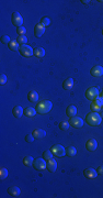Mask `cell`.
Instances as JSON below:
<instances>
[{"instance_id": "30bf717a", "label": "cell", "mask_w": 103, "mask_h": 198, "mask_svg": "<svg viewBox=\"0 0 103 198\" xmlns=\"http://www.w3.org/2000/svg\"><path fill=\"white\" fill-rule=\"evenodd\" d=\"M90 74L94 76V77H101V76H103V67L99 66V65L94 66L90 70Z\"/></svg>"}, {"instance_id": "5bb4252c", "label": "cell", "mask_w": 103, "mask_h": 198, "mask_svg": "<svg viewBox=\"0 0 103 198\" xmlns=\"http://www.w3.org/2000/svg\"><path fill=\"white\" fill-rule=\"evenodd\" d=\"M12 114H13L15 118H21L22 114H24V110H23V108L21 106H15V108L12 109Z\"/></svg>"}, {"instance_id": "1f68e13d", "label": "cell", "mask_w": 103, "mask_h": 198, "mask_svg": "<svg viewBox=\"0 0 103 198\" xmlns=\"http://www.w3.org/2000/svg\"><path fill=\"white\" fill-rule=\"evenodd\" d=\"M1 42H2L3 44H9L10 42H11L10 36H8V35H3V36L1 38Z\"/></svg>"}, {"instance_id": "d6986e66", "label": "cell", "mask_w": 103, "mask_h": 198, "mask_svg": "<svg viewBox=\"0 0 103 198\" xmlns=\"http://www.w3.org/2000/svg\"><path fill=\"white\" fill-rule=\"evenodd\" d=\"M63 87H64V89H66V90H70V89L74 87V79H73V78H67L64 82Z\"/></svg>"}, {"instance_id": "83f0119b", "label": "cell", "mask_w": 103, "mask_h": 198, "mask_svg": "<svg viewBox=\"0 0 103 198\" xmlns=\"http://www.w3.org/2000/svg\"><path fill=\"white\" fill-rule=\"evenodd\" d=\"M7 177H8V169L2 167L0 169V178H1V179H6Z\"/></svg>"}, {"instance_id": "9a60e30c", "label": "cell", "mask_w": 103, "mask_h": 198, "mask_svg": "<svg viewBox=\"0 0 103 198\" xmlns=\"http://www.w3.org/2000/svg\"><path fill=\"white\" fill-rule=\"evenodd\" d=\"M8 194H9L10 196L18 197L20 194H21V190H20V188L17 187V186H11V187L8 188Z\"/></svg>"}, {"instance_id": "d6a6232c", "label": "cell", "mask_w": 103, "mask_h": 198, "mask_svg": "<svg viewBox=\"0 0 103 198\" xmlns=\"http://www.w3.org/2000/svg\"><path fill=\"white\" fill-rule=\"evenodd\" d=\"M34 137H33V134H28L26 137H25V141L28 142V143H33V141H34Z\"/></svg>"}, {"instance_id": "484cf974", "label": "cell", "mask_w": 103, "mask_h": 198, "mask_svg": "<svg viewBox=\"0 0 103 198\" xmlns=\"http://www.w3.org/2000/svg\"><path fill=\"white\" fill-rule=\"evenodd\" d=\"M17 42H18L20 45L26 44V42H28V38H26L25 35H21V36H19V38H18Z\"/></svg>"}, {"instance_id": "7402d4cb", "label": "cell", "mask_w": 103, "mask_h": 198, "mask_svg": "<svg viewBox=\"0 0 103 198\" xmlns=\"http://www.w3.org/2000/svg\"><path fill=\"white\" fill-rule=\"evenodd\" d=\"M76 154H77V148H75V146H68V148H66V155L73 158Z\"/></svg>"}, {"instance_id": "cb8c5ba5", "label": "cell", "mask_w": 103, "mask_h": 198, "mask_svg": "<svg viewBox=\"0 0 103 198\" xmlns=\"http://www.w3.org/2000/svg\"><path fill=\"white\" fill-rule=\"evenodd\" d=\"M33 162H34V160H33L32 156H30V155L24 156V158H23V164H24L25 166H31V165H33Z\"/></svg>"}, {"instance_id": "44dd1931", "label": "cell", "mask_w": 103, "mask_h": 198, "mask_svg": "<svg viewBox=\"0 0 103 198\" xmlns=\"http://www.w3.org/2000/svg\"><path fill=\"white\" fill-rule=\"evenodd\" d=\"M45 55V50L43 49V47H36V49H34V56H36V57H44Z\"/></svg>"}, {"instance_id": "ac0fdd59", "label": "cell", "mask_w": 103, "mask_h": 198, "mask_svg": "<svg viewBox=\"0 0 103 198\" xmlns=\"http://www.w3.org/2000/svg\"><path fill=\"white\" fill-rule=\"evenodd\" d=\"M66 114L68 116V117H76V114H77V108L75 107V106H68V108L66 109Z\"/></svg>"}, {"instance_id": "f1b7e54d", "label": "cell", "mask_w": 103, "mask_h": 198, "mask_svg": "<svg viewBox=\"0 0 103 198\" xmlns=\"http://www.w3.org/2000/svg\"><path fill=\"white\" fill-rule=\"evenodd\" d=\"M42 25H44V26H47V25L50 24V19L47 18V17H43L42 19H41V22H39Z\"/></svg>"}, {"instance_id": "ffe728a7", "label": "cell", "mask_w": 103, "mask_h": 198, "mask_svg": "<svg viewBox=\"0 0 103 198\" xmlns=\"http://www.w3.org/2000/svg\"><path fill=\"white\" fill-rule=\"evenodd\" d=\"M37 111H36V109L32 108V107H28V108L24 109V114L26 116V117H34L35 114H36Z\"/></svg>"}, {"instance_id": "2e32d148", "label": "cell", "mask_w": 103, "mask_h": 198, "mask_svg": "<svg viewBox=\"0 0 103 198\" xmlns=\"http://www.w3.org/2000/svg\"><path fill=\"white\" fill-rule=\"evenodd\" d=\"M32 134H33V137H34L35 139H42L46 135V132H45V130H43V129H35L34 131L32 132Z\"/></svg>"}, {"instance_id": "e575fe53", "label": "cell", "mask_w": 103, "mask_h": 198, "mask_svg": "<svg viewBox=\"0 0 103 198\" xmlns=\"http://www.w3.org/2000/svg\"><path fill=\"white\" fill-rule=\"evenodd\" d=\"M6 83H7V76L5 74H1L0 75V84L5 85Z\"/></svg>"}, {"instance_id": "836d02e7", "label": "cell", "mask_w": 103, "mask_h": 198, "mask_svg": "<svg viewBox=\"0 0 103 198\" xmlns=\"http://www.w3.org/2000/svg\"><path fill=\"white\" fill-rule=\"evenodd\" d=\"M93 101L97 105H98L99 107H101V108L103 107V98H102V97H98V98L95 99V100H93Z\"/></svg>"}, {"instance_id": "3957f363", "label": "cell", "mask_w": 103, "mask_h": 198, "mask_svg": "<svg viewBox=\"0 0 103 198\" xmlns=\"http://www.w3.org/2000/svg\"><path fill=\"white\" fill-rule=\"evenodd\" d=\"M19 52H20V54L22 55V56H24V57H31V56L34 55V50L28 44L20 45Z\"/></svg>"}, {"instance_id": "4316f807", "label": "cell", "mask_w": 103, "mask_h": 198, "mask_svg": "<svg viewBox=\"0 0 103 198\" xmlns=\"http://www.w3.org/2000/svg\"><path fill=\"white\" fill-rule=\"evenodd\" d=\"M54 154H53V152L50 151V150H47V151H45L44 153H43V158L44 160H46V161H48L49 158H52V156H53Z\"/></svg>"}, {"instance_id": "5b68a950", "label": "cell", "mask_w": 103, "mask_h": 198, "mask_svg": "<svg viewBox=\"0 0 103 198\" xmlns=\"http://www.w3.org/2000/svg\"><path fill=\"white\" fill-rule=\"evenodd\" d=\"M50 151L53 152L55 156H57V158H63L64 155H66V148L63 146V145H60V144H56L54 145L53 148H50Z\"/></svg>"}, {"instance_id": "9c48e42d", "label": "cell", "mask_w": 103, "mask_h": 198, "mask_svg": "<svg viewBox=\"0 0 103 198\" xmlns=\"http://www.w3.org/2000/svg\"><path fill=\"white\" fill-rule=\"evenodd\" d=\"M46 168L48 169L49 172H52V173H54L55 171L57 169V162L55 161L54 158H49L48 161L46 162Z\"/></svg>"}, {"instance_id": "6da1fadb", "label": "cell", "mask_w": 103, "mask_h": 198, "mask_svg": "<svg viewBox=\"0 0 103 198\" xmlns=\"http://www.w3.org/2000/svg\"><path fill=\"white\" fill-rule=\"evenodd\" d=\"M102 121V117L98 114V112H90V114H87L86 117V122L91 125V127H97V125H100Z\"/></svg>"}, {"instance_id": "ba28073f", "label": "cell", "mask_w": 103, "mask_h": 198, "mask_svg": "<svg viewBox=\"0 0 103 198\" xmlns=\"http://www.w3.org/2000/svg\"><path fill=\"white\" fill-rule=\"evenodd\" d=\"M69 123H70L71 127H74V128L76 129H79L84 125V119L79 118V117H73V118L70 119Z\"/></svg>"}, {"instance_id": "4fadbf2b", "label": "cell", "mask_w": 103, "mask_h": 198, "mask_svg": "<svg viewBox=\"0 0 103 198\" xmlns=\"http://www.w3.org/2000/svg\"><path fill=\"white\" fill-rule=\"evenodd\" d=\"M86 148H87V150H89V151H94V150H97V148H98V142H97V140H95V139H90L88 142L86 143Z\"/></svg>"}, {"instance_id": "603a6c76", "label": "cell", "mask_w": 103, "mask_h": 198, "mask_svg": "<svg viewBox=\"0 0 103 198\" xmlns=\"http://www.w3.org/2000/svg\"><path fill=\"white\" fill-rule=\"evenodd\" d=\"M8 47H9L11 51H18L19 50V47H20V44L15 41V40H12L11 42H10L9 44H8Z\"/></svg>"}, {"instance_id": "4dcf8cb0", "label": "cell", "mask_w": 103, "mask_h": 198, "mask_svg": "<svg viewBox=\"0 0 103 198\" xmlns=\"http://www.w3.org/2000/svg\"><path fill=\"white\" fill-rule=\"evenodd\" d=\"M90 107H91V110H92L93 112H98L99 110L101 109V107H99L98 105L95 104L94 101H92V102H91V106H90Z\"/></svg>"}, {"instance_id": "d4e9b609", "label": "cell", "mask_w": 103, "mask_h": 198, "mask_svg": "<svg viewBox=\"0 0 103 198\" xmlns=\"http://www.w3.org/2000/svg\"><path fill=\"white\" fill-rule=\"evenodd\" d=\"M69 127H70V123L67 122V121H63V122L59 123V128L62 129L63 131H67L69 129Z\"/></svg>"}, {"instance_id": "277c9868", "label": "cell", "mask_w": 103, "mask_h": 198, "mask_svg": "<svg viewBox=\"0 0 103 198\" xmlns=\"http://www.w3.org/2000/svg\"><path fill=\"white\" fill-rule=\"evenodd\" d=\"M99 97V88L98 87H90V88L86 91V98L93 101Z\"/></svg>"}, {"instance_id": "8992f818", "label": "cell", "mask_w": 103, "mask_h": 198, "mask_svg": "<svg viewBox=\"0 0 103 198\" xmlns=\"http://www.w3.org/2000/svg\"><path fill=\"white\" fill-rule=\"evenodd\" d=\"M11 20H12V24L17 26V28H20V26H22L23 24V19H22V17L20 15L19 12H13L12 15H11Z\"/></svg>"}, {"instance_id": "ab89813d", "label": "cell", "mask_w": 103, "mask_h": 198, "mask_svg": "<svg viewBox=\"0 0 103 198\" xmlns=\"http://www.w3.org/2000/svg\"><path fill=\"white\" fill-rule=\"evenodd\" d=\"M102 34H103V30H102Z\"/></svg>"}, {"instance_id": "7c38bea8", "label": "cell", "mask_w": 103, "mask_h": 198, "mask_svg": "<svg viewBox=\"0 0 103 198\" xmlns=\"http://www.w3.org/2000/svg\"><path fill=\"white\" fill-rule=\"evenodd\" d=\"M45 33V26L44 25H42L41 23H39V24L35 25L34 28V34L36 38H41L42 35Z\"/></svg>"}, {"instance_id": "52a82bcc", "label": "cell", "mask_w": 103, "mask_h": 198, "mask_svg": "<svg viewBox=\"0 0 103 198\" xmlns=\"http://www.w3.org/2000/svg\"><path fill=\"white\" fill-rule=\"evenodd\" d=\"M33 167H34L36 171H43L44 168H46V162H45V160L42 158H36V160H34Z\"/></svg>"}, {"instance_id": "f546056e", "label": "cell", "mask_w": 103, "mask_h": 198, "mask_svg": "<svg viewBox=\"0 0 103 198\" xmlns=\"http://www.w3.org/2000/svg\"><path fill=\"white\" fill-rule=\"evenodd\" d=\"M17 33L21 36V35H25V33H26V29H25L24 26H20V28H18L17 29Z\"/></svg>"}, {"instance_id": "8fae6325", "label": "cell", "mask_w": 103, "mask_h": 198, "mask_svg": "<svg viewBox=\"0 0 103 198\" xmlns=\"http://www.w3.org/2000/svg\"><path fill=\"white\" fill-rule=\"evenodd\" d=\"M97 171L94 168H87L84 171V175L89 179H93V178L97 177Z\"/></svg>"}, {"instance_id": "e0dca14e", "label": "cell", "mask_w": 103, "mask_h": 198, "mask_svg": "<svg viewBox=\"0 0 103 198\" xmlns=\"http://www.w3.org/2000/svg\"><path fill=\"white\" fill-rule=\"evenodd\" d=\"M28 99H29V101L31 102H36L37 100H39V94H37V91H35V90H31L28 95Z\"/></svg>"}, {"instance_id": "74e56055", "label": "cell", "mask_w": 103, "mask_h": 198, "mask_svg": "<svg viewBox=\"0 0 103 198\" xmlns=\"http://www.w3.org/2000/svg\"><path fill=\"white\" fill-rule=\"evenodd\" d=\"M100 116H101V117H103V112H102V114H100Z\"/></svg>"}, {"instance_id": "d590c367", "label": "cell", "mask_w": 103, "mask_h": 198, "mask_svg": "<svg viewBox=\"0 0 103 198\" xmlns=\"http://www.w3.org/2000/svg\"><path fill=\"white\" fill-rule=\"evenodd\" d=\"M97 173L100 174V175H103V165H101V166H99L97 168Z\"/></svg>"}, {"instance_id": "7a4b0ae2", "label": "cell", "mask_w": 103, "mask_h": 198, "mask_svg": "<svg viewBox=\"0 0 103 198\" xmlns=\"http://www.w3.org/2000/svg\"><path fill=\"white\" fill-rule=\"evenodd\" d=\"M52 108H53L52 101H49V100H43V101H41V102L37 104V106H36V111L41 114H44L49 112V111L52 110Z\"/></svg>"}, {"instance_id": "f35d334b", "label": "cell", "mask_w": 103, "mask_h": 198, "mask_svg": "<svg viewBox=\"0 0 103 198\" xmlns=\"http://www.w3.org/2000/svg\"><path fill=\"white\" fill-rule=\"evenodd\" d=\"M101 97H102V98H103V93H102V95H101Z\"/></svg>"}, {"instance_id": "8d00e7d4", "label": "cell", "mask_w": 103, "mask_h": 198, "mask_svg": "<svg viewBox=\"0 0 103 198\" xmlns=\"http://www.w3.org/2000/svg\"><path fill=\"white\" fill-rule=\"evenodd\" d=\"M81 2H82L84 5H88V3H89V2H90V1H89V0H82Z\"/></svg>"}]
</instances>
